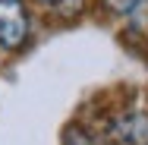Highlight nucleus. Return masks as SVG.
Returning a JSON list of instances; mask_svg holds the SVG:
<instances>
[{"label": "nucleus", "mask_w": 148, "mask_h": 145, "mask_svg": "<svg viewBox=\"0 0 148 145\" xmlns=\"http://www.w3.org/2000/svg\"><path fill=\"white\" fill-rule=\"evenodd\" d=\"M29 35V16L22 0H0V44L16 51Z\"/></svg>", "instance_id": "f257e3e1"}, {"label": "nucleus", "mask_w": 148, "mask_h": 145, "mask_svg": "<svg viewBox=\"0 0 148 145\" xmlns=\"http://www.w3.org/2000/svg\"><path fill=\"white\" fill-rule=\"evenodd\" d=\"M117 145H148V114H126L114 123Z\"/></svg>", "instance_id": "f03ea898"}, {"label": "nucleus", "mask_w": 148, "mask_h": 145, "mask_svg": "<svg viewBox=\"0 0 148 145\" xmlns=\"http://www.w3.org/2000/svg\"><path fill=\"white\" fill-rule=\"evenodd\" d=\"M63 145H95V139H91L82 126H69L66 136H63Z\"/></svg>", "instance_id": "7ed1b4c3"}, {"label": "nucleus", "mask_w": 148, "mask_h": 145, "mask_svg": "<svg viewBox=\"0 0 148 145\" xmlns=\"http://www.w3.org/2000/svg\"><path fill=\"white\" fill-rule=\"evenodd\" d=\"M104 3H107L114 13H132V10H136L142 0H104Z\"/></svg>", "instance_id": "20e7f679"}, {"label": "nucleus", "mask_w": 148, "mask_h": 145, "mask_svg": "<svg viewBox=\"0 0 148 145\" xmlns=\"http://www.w3.org/2000/svg\"><path fill=\"white\" fill-rule=\"evenodd\" d=\"M41 3H51V6H57V10H73V6H79L82 0H41Z\"/></svg>", "instance_id": "39448f33"}]
</instances>
